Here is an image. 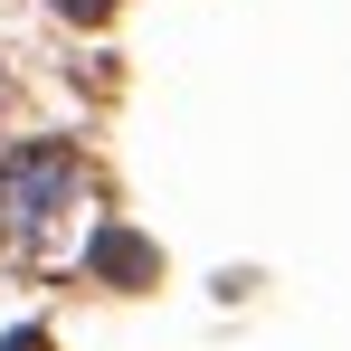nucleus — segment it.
Segmentation results:
<instances>
[{
	"instance_id": "obj_3",
	"label": "nucleus",
	"mask_w": 351,
	"mask_h": 351,
	"mask_svg": "<svg viewBox=\"0 0 351 351\" xmlns=\"http://www.w3.org/2000/svg\"><path fill=\"white\" fill-rule=\"evenodd\" d=\"M0 351H58V342H48L38 323H19V332H0Z\"/></svg>"
},
{
	"instance_id": "obj_2",
	"label": "nucleus",
	"mask_w": 351,
	"mask_h": 351,
	"mask_svg": "<svg viewBox=\"0 0 351 351\" xmlns=\"http://www.w3.org/2000/svg\"><path fill=\"white\" fill-rule=\"evenodd\" d=\"M86 266H95L105 285H152V276H162V256H152V247H143L133 228H95V247H86Z\"/></svg>"
},
{
	"instance_id": "obj_4",
	"label": "nucleus",
	"mask_w": 351,
	"mask_h": 351,
	"mask_svg": "<svg viewBox=\"0 0 351 351\" xmlns=\"http://www.w3.org/2000/svg\"><path fill=\"white\" fill-rule=\"evenodd\" d=\"M66 19H105V10H114V0H58Z\"/></svg>"
},
{
	"instance_id": "obj_1",
	"label": "nucleus",
	"mask_w": 351,
	"mask_h": 351,
	"mask_svg": "<svg viewBox=\"0 0 351 351\" xmlns=\"http://www.w3.org/2000/svg\"><path fill=\"white\" fill-rule=\"evenodd\" d=\"M76 190H86V171H76V143H19V152H0V237L48 228V219H58Z\"/></svg>"
}]
</instances>
